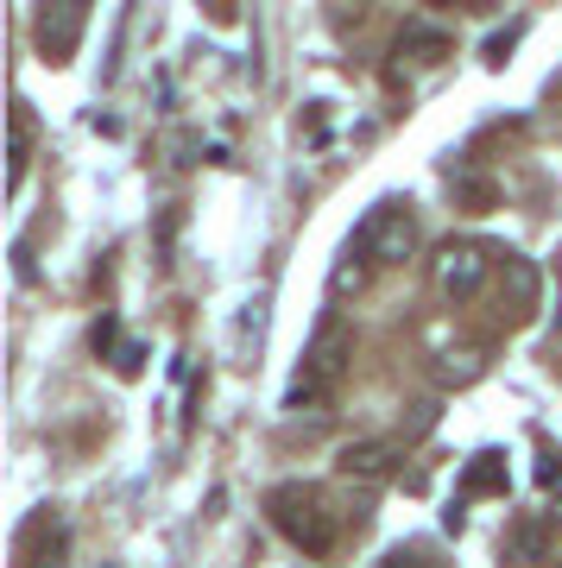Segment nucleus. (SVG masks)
I'll list each match as a JSON object with an SVG mask.
<instances>
[{"label": "nucleus", "instance_id": "1", "mask_svg": "<svg viewBox=\"0 0 562 568\" xmlns=\"http://www.w3.org/2000/svg\"><path fill=\"white\" fill-rule=\"evenodd\" d=\"M265 511H272V525H279L284 537L303 549V556H329V549H335V537H342V525H335V518H329V506H322V493L303 487V480L279 487L272 499H265Z\"/></svg>", "mask_w": 562, "mask_h": 568}, {"label": "nucleus", "instance_id": "2", "mask_svg": "<svg viewBox=\"0 0 562 568\" xmlns=\"http://www.w3.org/2000/svg\"><path fill=\"white\" fill-rule=\"evenodd\" d=\"M348 246H354L361 260L399 265V260H411V246H418V222H411V209H404V203H373Z\"/></svg>", "mask_w": 562, "mask_h": 568}, {"label": "nucleus", "instance_id": "3", "mask_svg": "<svg viewBox=\"0 0 562 568\" xmlns=\"http://www.w3.org/2000/svg\"><path fill=\"white\" fill-rule=\"evenodd\" d=\"M348 354H354L348 328H342V323H322V335H317V347H310L303 373L291 379V392H284V405L298 410V405H310V398H322V392H329V386L348 373Z\"/></svg>", "mask_w": 562, "mask_h": 568}, {"label": "nucleus", "instance_id": "4", "mask_svg": "<svg viewBox=\"0 0 562 568\" xmlns=\"http://www.w3.org/2000/svg\"><path fill=\"white\" fill-rule=\"evenodd\" d=\"M436 284H442V297L468 304V297L486 284V253L474 241H449L442 246V260H436Z\"/></svg>", "mask_w": 562, "mask_h": 568}, {"label": "nucleus", "instance_id": "5", "mask_svg": "<svg viewBox=\"0 0 562 568\" xmlns=\"http://www.w3.org/2000/svg\"><path fill=\"white\" fill-rule=\"evenodd\" d=\"M392 462H404V443L399 436H373V443H348L335 467H342L348 480H354V474H361V480H380V474H392Z\"/></svg>", "mask_w": 562, "mask_h": 568}, {"label": "nucleus", "instance_id": "6", "mask_svg": "<svg viewBox=\"0 0 562 568\" xmlns=\"http://www.w3.org/2000/svg\"><path fill=\"white\" fill-rule=\"evenodd\" d=\"M82 26H89V13H82V7H51V13H39L44 58H51V63L70 58V51H77V39H82Z\"/></svg>", "mask_w": 562, "mask_h": 568}, {"label": "nucleus", "instance_id": "7", "mask_svg": "<svg viewBox=\"0 0 562 568\" xmlns=\"http://www.w3.org/2000/svg\"><path fill=\"white\" fill-rule=\"evenodd\" d=\"M486 493H505V455L500 448H481L462 474V499H486Z\"/></svg>", "mask_w": 562, "mask_h": 568}, {"label": "nucleus", "instance_id": "8", "mask_svg": "<svg viewBox=\"0 0 562 568\" xmlns=\"http://www.w3.org/2000/svg\"><path fill=\"white\" fill-rule=\"evenodd\" d=\"M442 51H449V32H436V26H404V32H399V58L436 63Z\"/></svg>", "mask_w": 562, "mask_h": 568}, {"label": "nucleus", "instance_id": "9", "mask_svg": "<svg viewBox=\"0 0 562 568\" xmlns=\"http://www.w3.org/2000/svg\"><path fill=\"white\" fill-rule=\"evenodd\" d=\"M361 278H367V260L354 253V246H342V260H335V272H329V291H335V297H348Z\"/></svg>", "mask_w": 562, "mask_h": 568}, {"label": "nucleus", "instance_id": "10", "mask_svg": "<svg viewBox=\"0 0 562 568\" xmlns=\"http://www.w3.org/2000/svg\"><path fill=\"white\" fill-rule=\"evenodd\" d=\"M512 556H519V562H543V525L524 518V525L512 530Z\"/></svg>", "mask_w": 562, "mask_h": 568}, {"label": "nucleus", "instance_id": "11", "mask_svg": "<svg viewBox=\"0 0 562 568\" xmlns=\"http://www.w3.org/2000/svg\"><path fill=\"white\" fill-rule=\"evenodd\" d=\"M562 480V448H543V462H538V487H556Z\"/></svg>", "mask_w": 562, "mask_h": 568}, {"label": "nucleus", "instance_id": "12", "mask_svg": "<svg viewBox=\"0 0 562 568\" xmlns=\"http://www.w3.org/2000/svg\"><path fill=\"white\" fill-rule=\"evenodd\" d=\"M512 39H519V26H505V32H493V39H486V63H505Z\"/></svg>", "mask_w": 562, "mask_h": 568}, {"label": "nucleus", "instance_id": "13", "mask_svg": "<svg viewBox=\"0 0 562 568\" xmlns=\"http://www.w3.org/2000/svg\"><path fill=\"white\" fill-rule=\"evenodd\" d=\"M140 361H145V354H140L133 342H127V347H121V361H114V366H121V373H140Z\"/></svg>", "mask_w": 562, "mask_h": 568}, {"label": "nucleus", "instance_id": "14", "mask_svg": "<svg viewBox=\"0 0 562 568\" xmlns=\"http://www.w3.org/2000/svg\"><path fill=\"white\" fill-rule=\"evenodd\" d=\"M550 335H562V304H556V316H550Z\"/></svg>", "mask_w": 562, "mask_h": 568}, {"label": "nucleus", "instance_id": "15", "mask_svg": "<svg viewBox=\"0 0 562 568\" xmlns=\"http://www.w3.org/2000/svg\"><path fill=\"white\" fill-rule=\"evenodd\" d=\"M556 525H562V499H556Z\"/></svg>", "mask_w": 562, "mask_h": 568}]
</instances>
